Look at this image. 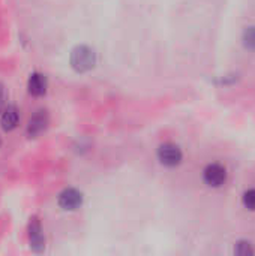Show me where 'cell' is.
Returning a JSON list of instances; mask_svg holds the SVG:
<instances>
[{"instance_id": "cell-11", "label": "cell", "mask_w": 255, "mask_h": 256, "mask_svg": "<svg viewBox=\"0 0 255 256\" xmlns=\"http://www.w3.org/2000/svg\"><path fill=\"white\" fill-rule=\"evenodd\" d=\"M234 252L237 255H252L254 254V249H252V244L248 243V242H240L236 244L234 248Z\"/></svg>"}, {"instance_id": "cell-9", "label": "cell", "mask_w": 255, "mask_h": 256, "mask_svg": "<svg viewBox=\"0 0 255 256\" xmlns=\"http://www.w3.org/2000/svg\"><path fill=\"white\" fill-rule=\"evenodd\" d=\"M242 40L248 50H254L255 51V26H249L243 30Z\"/></svg>"}, {"instance_id": "cell-3", "label": "cell", "mask_w": 255, "mask_h": 256, "mask_svg": "<svg viewBox=\"0 0 255 256\" xmlns=\"http://www.w3.org/2000/svg\"><path fill=\"white\" fill-rule=\"evenodd\" d=\"M29 243L32 250L36 254H41L45 249V237H44L42 225L36 216H33L29 224Z\"/></svg>"}, {"instance_id": "cell-5", "label": "cell", "mask_w": 255, "mask_h": 256, "mask_svg": "<svg viewBox=\"0 0 255 256\" xmlns=\"http://www.w3.org/2000/svg\"><path fill=\"white\" fill-rule=\"evenodd\" d=\"M48 126V114L45 110H38L30 118H29V123H27V136L29 138H38L41 134L45 132Z\"/></svg>"}, {"instance_id": "cell-2", "label": "cell", "mask_w": 255, "mask_h": 256, "mask_svg": "<svg viewBox=\"0 0 255 256\" xmlns=\"http://www.w3.org/2000/svg\"><path fill=\"white\" fill-rule=\"evenodd\" d=\"M182 158H183L182 150L176 144L167 142L158 148V159L165 166H170V168L177 166L182 162Z\"/></svg>"}, {"instance_id": "cell-1", "label": "cell", "mask_w": 255, "mask_h": 256, "mask_svg": "<svg viewBox=\"0 0 255 256\" xmlns=\"http://www.w3.org/2000/svg\"><path fill=\"white\" fill-rule=\"evenodd\" d=\"M69 62L75 72H80V74L89 72L96 64V52L89 45H77L71 51Z\"/></svg>"}, {"instance_id": "cell-13", "label": "cell", "mask_w": 255, "mask_h": 256, "mask_svg": "<svg viewBox=\"0 0 255 256\" xmlns=\"http://www.w3.org/2000/svg\"><path fill=\"white\" fill-rule=\"evenodd\" d=\"M0 146H2V138H0Z\"/></svg>"}, {"instance_id": "cell-7", "label": "cell", "mask_w": 255, "mask_h": 256, "mask_svg": "<svg viewBox=\"0 0 255 256\" xmlns=\"http://www.w3.org/2000/svg\"><path fill=\"white\" fill-rule=\"evenodd\" d=\"M20 122V112H18V108L15 105H9L3 110V114H2V128L5 130H14L17 128Z\"/></svg>"}, {"instance_id": "cell-10", "label": "cell", "mask_w": 255, "mask_h": 256, "mask_svg": "<svg viewBox=\"0 0 255 256\" xmlns=\"http://www.w3.org/2000/svg\"><path fill=\"white\" fill-rule=\"evenodd\" d=\"M242 204L249 212H255V189H249L242 196Z\"/></svg>"}, {"instance_id": "cell-4", "label": "cell", "mask_w": 255, "mask_h": 256, "mask_svg": "<svg viewBox=\"0 0 255 256\" xmlns=\"http://www.w3.org/2000/svg\"><path fill=\"white\" fill-rule=\"evenodd\" d=\"M204 183L210 188H221L227 182V170L219 164H210L203 172Z\"/></svg>"}, {"instance_id": "cell-8", "label": "cell", "mask_w": 255, "mask_h": 256, "mask_svg": "<svg viewBox=\"0 0 255 256\" xmlns=\"http://www.w3.org/2000/svg\"><path fill=\"white\" fill-rule=\"evenodd\" d=\"M27 88H29V93L32 96H42L45 94L47 92V80L42 74H32L30 78H29V82H27Z\"/></svg>"}, {"instance_id": "cell-6", "label": "cell", "mask_w": 255, "mask_h": 256, "mask_svg": "<svg viewBox=\"0 0 255 256\" xmlns=\"http://www.w3.org/2000/svg\"><path fill=\"white\" fill-rule=\"evenodd\" d=\"M83 204V194L77 189H65L59 195V206L63 210H77Z\"/></svg>"}, {"instance_id": "cell-12", "label": "cell", "mask_w": 255, "mask_h": 256, "mask_svg": "<svg viewBox=\"0 0 255 256\" xmlns=\"http://www.w3.org/2000/svg\"><path fill=\"white\" fill-rule=\"evenodd\" d=\"M6 105V92H5V86L0 82V112H3Z\"/></svg>"}]
</instances>
